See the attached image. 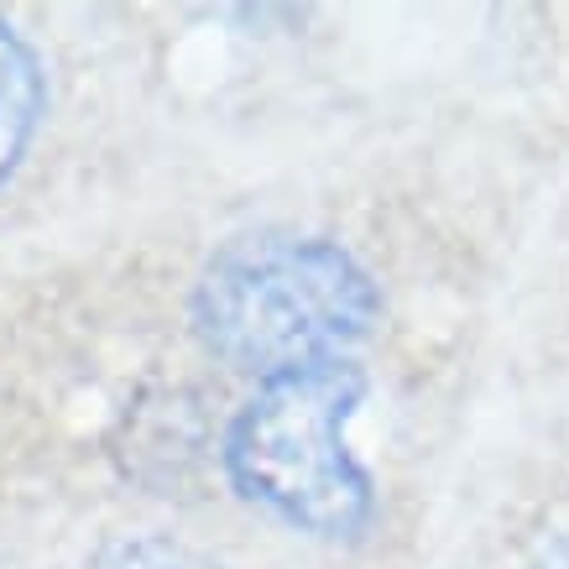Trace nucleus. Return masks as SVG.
I'll return each instance as SVG.
<instances>
[{
  "label": "nucleus",
  "instance_id": "obj_1",
  "mask_svg": "<svg viewBox=\"0 0 569 569\" xmlns=\"http://www.w3.org/2000/svg\"><path fill=\"white\" fill-rule=\"evenodd\" d=\"M387 319L377 267L325 224H251L209 246L183 293V329L246 387L298 366L366 361Z\"/></svg>",
  "mask_w": 569,
  "mask_h": 569
},
{
  "label": "nucleus",
  "instance_id": "obj_2",
  "mask_svg": "<svg viewBox=\"0 0 569 569\" xmlns=\"http://www.w3.org/2000/svg\"><path fill=\"white\" fill-rule=\"evenodd\" d=\"M366 397L371 361L298 366L246 387L214 445L246 518L298 549H356L377 528V470L356 445Z\"/></svg>",
  "mask_w": 569,
  "mask_h": 569
},
{
  "label": "nucleus",
  "instance_id": "obj_3",
  "mask_svg": "<svg viewBox=\"0 0 569 569\" xmlns=\"http://www.w3.org/2000/svg\"><path fill=\"white\" fill-rule=\"evenodd\" d=\"M6 569H309L303 549H277V533L214 528L183 518H100L89 533H58L42 559L6 553Z\"/></svg>",
  "mask_w": 569,
  "mask_h": 569
},
{
  "label": "nucleus",
  "instance_id": "obj_4",
  "mask_svg": "<svg viewBox=\"0 0 569 569\" xmlns=\"http://www.w3.org/2000/svg\"><path fill=\"white\" fill-rule=\"evenodd\" d=\"M52 121V63L42 37L0 6V199L48 141Z\"/></svg>",
  "mask_w": 569,
  "mask_h": 569
},
{
  "label": "nucleus",
  "instance_id": "obj_5",
  "mask_svg": "<svg viewBox=\"0 0 569 569\" xmlns=\"http://www.w3.org/2000/svg\"><path fill=\"white\" fill-rule=\"evenodd\" d=\"M507 569H569V501L549 507L528 533L507 538Z\"/></svg>",
  "mask_w": 569,
  "mask_h": 569
}]
</instances>
